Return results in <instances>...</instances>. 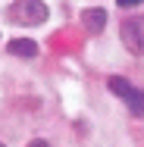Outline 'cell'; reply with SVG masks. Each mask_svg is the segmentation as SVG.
Returning a JSON list of instances; mask_svg holds the SVG:
<instances>
[{"instance_id": "cell-2", "label": "cell", "mask_w": 144, "mask_h": 147, "mask_svg": "<svg viewBox=\"0 0 144 147\" xmlns=\"http://www.w3.org/2000/svg\"><path fill=\"white\" fill-rule=\"evenodd\" d=\"M107 88L110 94H116L128 110H132V116H144V91L138 85H132L128 78H122V75H110L107 78Z\"/></svg>"}, {"instance_id": "cell-1", "label": "cell", "mask_w": 144, "mask_h": 147, "mask_svg": "<svg viewBox=\"0 0 144 147\" xmlns=\"http://www.w3.org/2000/svg\"><path fill=\"white\" fill-rule=\"evenodd\" d=\"M47 16H50V9H47L44 0H13V3L6 6V22L25 25V28L47 22Z\"/></svg>"}, {"instance_id": "cell-4", "label": "cell", "mask_w": 144, "mask_h": 147, "mask_svg": "<svg viewBox=\"0 0 144 147\" xmlns=\"http://www.w3.org/2000/svg\"><path fill=\"white\" fill-rule=\"evenodd\" d=\"M82 28L85 31H91V34H100V31L107 28V9H100V6H88V9H82Z\"/></svg>"}, {"instance_id": "cell-3", "label": "cell", "mask_w": 144, "mask_h": 147, "mask_svg": "<svg viewBox=\"0 0 144 147\" xmlns=\"http://www.w3.org/2000/svg\"><path fill=\"white\" fill-rule=\"evenodd\" d=\"M119 38H122V44H125L132 53L144 57V16L122 19V25H119Z\"/></svg>"}, {"instance_id": "cell-7", "label": "cell", "mask_w": 144, "mask_h": 147, "mask_svg": "<svg viewBox=\"0 0 144 147\" xmlns=\"http://www.w3.org/2000/svg\"><path fill=\"white\" fill-rule=\"evenodd\" d=\"M28 147H47V141H41V138H34V141H31Z\"/></svg>"}, {"instance_id": "cell-8", "label": "cell", "mask_w": 144, "mask_h": 147, "mask_svg": "<svg viewBox=\"0 0 144 147\" xmlns=\"http://www.w3.org/2000/svg\"><path fill=\"white\" fill-rule=\"evenodd\" d=\"M0 147H6V144H3V141H0Z\"/></svg>"}, {"instance_id": "cell-6", "label": "cell", "mask_w": 144, "mask_h": 147, "mask_svg": "<svg viewBox=\"0 0 144 147\" xmlns=\"http://www.w3.org/2000/svg\"><path fill=\"white\" fill-rule=\"evenodd\" d=\"M116 3H119V6H122V9H132V6H138V3H141V0H116Z\"/></svg>"}, {"instance_id": "cell-5", "label": "cell", "mask_w": 144, "mask_h": 147, "mask_svg": "<svg viewBox=\"0 0 144 147\" xmlns=\"http://www.w3.org/2000/svg\"><path fill=\"white\" fill-rule=\"evenodd\" d=\"M6 50H9L13 57H22V59H34L38 57V44H34L31 38H13V41H6Z\"/></svg>"}]
</instances>
